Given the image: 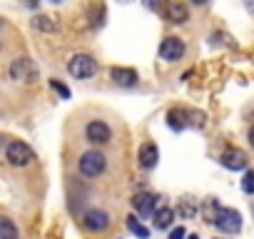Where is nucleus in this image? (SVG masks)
Returning <instances> with one entry per match:
<instances>
[{"label":"nucleus","mask_w":254,"mask_h":239,"mask_svg":"<svg viewBox=\"0 0 254 239\" xmlns=\"http://www.w3.org/2000/svg\"><path fill=\"white\" fill-rule=\"evenodd\" d=\"M35 75H38V70H35V65H33L30 58H18V60H13V65H10V77H13V80L30 82Z\"/></svg>","instance_id":"nucleus-8"},{"label":"nucleus","mask_w":254,"mask_h":239,"mask_svg":"<svg viewBox=\"0 0 254 239\" xmlns=\"http://www.w3.org/2000/svg\"><path fill=\"white\" fill-rule=\"evenodd\" d=\"M214 224H217L222 232L234 234V232L242 229V217H239V212H234V209H222V207H219V212H217V217H214Z\"/></svg>","instance_id":"nucleus-6"},{"label":"nucleus","mask_w":254,"mask_h":239,"mask_svg":"<svg viewBox=\"0 0 254 239\" xmlns=\"http://www.w3.org/2000/svg\"><path fill=\"white\" fill-rule=\"evenodd\" d=\"M110 80L120 87H135L140 77H137V70H132V67H112Z\"/></svg>","instance_id":"nucleus-11"},{"label":"nucleus","mask_w":254,"mask_h":239,"mask_svg":"<svg viewBox=\"0 0 254 239\" xmlns=\"http://www.w3.org/2000/svg\"><path fill=\"white\" fill-rule=\"evenodd\" d=\"M247 8H249V10H252V0H247Z\"/></svg>","instance_id":"nucleus-26"},{"label":"nucleus","mask_w":254,"mask_h":239,"mask_svg":"<svg viewBox=\"0 0 254 239\" xmlns=\"http://www.w3.org/2000/svg\"><path fill=\"white\" fill-rule=\"evenodd\" d=\"M187 239H199V237H197V234H190V237H187Z\"/></svg>","instance_id":"nucleus-25"},{"label":"nucleus","mask_w":254,"mask_h":239,"mask_svg":"<svg viewBox=\"0 0 254 239\" xmlns=\"http://www.w3.org/2000/svg\"><path fill=\"white\" fill-rule=\"evenodd\" d=\"M127 227H130V229H132V232H135L140 239H147V237H150V229H145V227H142V224H140L135 217H130V219H127Z\"/></svg>","instance_id":"nucleus-18"},{"label":"nucleus","mask_w":254,"mask_h":239,"mask_svg":"<svg viewBox=\"0 0 254 239\" xmlns=\"http://www.w3.org/2000/svg\"><path fill=\"white\" fill-rule=\"evenodd\" d=\"M155 204H157L155 194H147V192L135 194V199H132V207H135V209H137V214H142V217H152Z\"/></svg>","instance_id":"nucleus-14"},{"label":"nucleus","mask_w":254,"mask_h":239,"mask_svg":"<svg viewBox=\"0 0 254 239\" xmlns=\"http://www.w3.org/2000/svg\"><path fill=\"white\" fill-rule=\"evenodd\" d=\"M142 3H145V8H150V10H160L167 0H142Z\"/></svg>","instance_id":"nucleus-21"},{"label":"nucleus","mask_w":254,"mask_h":239,"mask_svg":"<svg viewBox=\"0 0 254 239\" xmlns=\"http://www.w3.org/2000/svg\"><path fill=\"white\" fill-rule=\"evenodd\" d=\"M0 239H18V227L8 217H0Z\"/></svg>","instance_id":"nucleus-17"},{"label":"nucleus","mask_w":254,"mask_h":239,"mask_svg":"<svg viewBox=\"0 0 254 239\" xmlns=\"http://www.w3.org/2000/svg\"><path fill=\"white\" fill-rule=\"evenodd\" d=\"M25 5L28 8H38V0H25Z\"/></svg>","instance_id":"nucleus-23"},{"label":"nucleus","mask_w":254,"mask_h":239,"mask_svg":"<svg viewBox=\"0 0 254 239\" xmlns=\"http://www.w3.org/2000/svg\"><path fill=\"white\" fill-rule=\"evenodd\" d=\"M5 160H8L13 167H28V165L35 160V152H33L30 145H25V142H20V140H13V142H8V147H5Z\"/></svg>","instance_id":"nucleus-2"},{"label":"nucleus","mask_w":254,"mask_h":239,"mask_svg":"<svg viewBox=\"0 0 254 239\" xmlns=\"http://www.w3.org/2000/svg\"><path fill=\"white\" fill-rule=\"evenodd\" d=\"M152 217H155V227H157V229H167V227L172 224V219H175V209L160 207V209L152 212Z\"/></svg>","instance_id":"nucleus-15"},{"label":"nucleus","mask_w":254,"mask_h":239,"mask_svg":"<svg viewBox=\"0 0 254 239\" xmlns=\"http://www.w3.org/2000/svg\"><path fill=\"white\" fill-rule=\"evenodd\" d=\"M120 3H130V0H120Z\"/></svg>","instance_id":"nucleus-27"},{"label":"nucleus","mask_w":254,"mask_h":239,"mask_svg":"<svg viewBox=\"0 0 254 239\" xmlns=\"http://www.w3.org/2000/svg\"><path fill=\"white\" fill-rule=\"evenodd\" d=\"M85 137L92 145H107L110 137H112V130L102 122V120H90L87 127H85Z\"/></svg>","instance_id":"nucleus-5"},{"label":"nucleus","mask_w":254,"mask_h":239,"mask_svg":"<svg viewBox=\"0 0 254 239\" xmlns=\"http://www.w3.org/2000/svg\"><path fill=\"white\" fill-rule=\"evenodd\" d=\"M67 72L75 77V80H87V77H92L95 72H97V62L90 58V55H72L70 60H67Z\"/></svg>","instance_id":"nucleus-4"},{"label":"nucleus","mask_w":254,"mask_h":239,"mask_svg":"<svg viewBox=\"0 0 254 239\" xmlns=\"http://www.w3.org/2000/svg\"><path fill=\"white\" fill-rule=\"evenodd\" d=\"M185 40L182 38H165L162 45H160V58L167 60V62H175V60H182L185 55Z\"/></svg>","instance_id":"nucleus-7"},{"label":"nucleus","mask_w":254,"mask_h":239,"mask_svg":"<svg viewBox=\"0 0 254 239\" xmlns=\"http://www.w3.org/2000/svg\"><path fill=\"white\" fill-rule=\"evenodd\" d=\"M30 25H33L35 30H43V33H55V30H58V23H55L53 18H48V15H35V18L30 20Z\"/></svg>","instance_id":"nucleus-16"},{"label":"nucleus","mask_w":254,"mask_h":239,"mask_svg":"<svg viewBox=\"0 0 254 239\" xmlns=\"http://www.w3.org/2000/svg\"><path fill=\"white\" fill-rule=\"evenodd\" d=\"M192 3H194V5H204V3H207V0H192Z\"/></svg>","instance_id":"nucleus-24"},{"label":"nucleus","mask_w":254,"mask_h":239,"mask_svg":"<svg viewBox=\"0 0 254 239\" xmlns=\"http://www.w3.org/2000/svg\"><path fill=\"white\" fill-rule=\"evenodd\" d=\"M82 224H85L87 232L100 234V232H105V229L110 227V217H107V212H102V209H87L85 217H82Z\"/></svg>","instance_id":"nucleus-9"},{"label":"nucleus","mask_w":254,"mask_h":239,"mask_svg":"<svg viewBox=\"0 0 254 239\" xmlns=\"http://www.w3.org/2000/svg\"><path fill=\"white\" fill-rule=\"evenodd\" d=\"M165 18H167V23L185 25L190 20V10H187L185 3H180V0H167L165 3Z\"/></svg>","instance_id":"nucleus-10"},{"label":"nucleus","mask_w":254,"mask_h":239,"mask_svg":"<svg viewBox=\"0 0 254 239\" xmlns=\"http://www.w3.org/2000/svg\"><path fill=\"white\" fill-rule=\"evenodd\" d=\"M167 125L172 130H185L190 125H197V127H204V115L202 112H192V110H182V107H175L167 112Z\"/></svg>","instance_id":"nucleus-1"},{"label":"nucleus","mask_w":254,"mask_h":239,"mask_svg":"<svg viewBox=\"0 0 254 239\" xmlns=\"http://www.w3.org/2000/svg\"><path fill=\"white\" fill-rule=\"evenodd\" d=\"M242 189H244L247 194H252V189H254V172H244V179H242Z\"/></svg>","instance_id":"nucleus-19"},{"label":"nucleus","mask_w":254,"mask_h":239,"mask_svg":"<svg viewBox=\"0 0 254 239\" xmlns=\"http://www.w3.org/2000/svg\"><path fill=\"white\" fill-rule=\"evenodd\" d=\"M185 237H187L185 227H175V229H172V234H170V239H185Z\"/></svg>","instance_id":"nucleus-22"},{"label":"nucleus","mask_w":254,"mask_h":239,"mask_svg":"<svg viewBox=\"0 0 254 239\" xmlns=\"http://www.w3.org/2000/svg\"><path fill=\"white\" fill-rule=\"evenodd\" d=\"M77 167H80V172H82L85 177H100V175L105 172V167H107V157H105L100 150H87V152L80 157Z\"/></svg>","instance_id":"nucleus-3"},{"label":"nucleus","mask_w":254,"mask_h":239,"mask_svg":"<svg viewBox=\"0 0 254 239\" xmlns=\"http://www.w3.org/2000/svg\"><path fill=\"white\" fill-rule=\"evenodd\" d=\"M53 3H55V0H53Z\"/></svg>","instance_id":"nucleus-28"},{"label":"nucleus","mask_w":254,"mask_h":239,"mask_svg":"<svg viewBox=\"0 0 254 239\" xmlns=\"http://www.w3.org/2000/svg\"><path fill=\"white\" fill-rule=\"evenodd\" d=\"M50 85H53V90H55V92H58V95H60L63 100H67V97H70V90H67V87H65L63 82H58V80H53Z\"/></svg>","instance_id":"nucleus-20"},{"label":"nucleus","mask_w":254,"mask_h":239,"mask_svg":"<svg viewBox=\"0 0 254 239\" xmlns=\"http://www.w3.org/2000/svg\"><path fill=\"white\" fill-rule=\"evenodd\" d=\"M222 165L227 167V170H244L247 167V155L242 152V150H227V152H222Z\"/></svg>","instance_id":"nucleus-13"},{"label":"nucleus","mask_w":254,"mask_h":239,"mask_svg":"<svg viewBox=\"0 0 254 239\" xmlns=\"http://www.w3.org/2000/svg\"><path fill=\"white\" fill-rule=\"evenodd\" d=\"M137 160H140V167H142V170H152V167L157 165V160H160L157 145H155V142H145V145L140 147V152H137Z\"/></svg>","instance_id":"nucleus-12"}]
</instances>
